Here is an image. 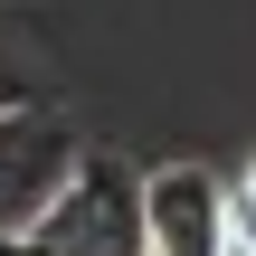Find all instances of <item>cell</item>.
Masks as SVG:
<instances>
[{"instance_id": "6da1fadb", "label": "cell", "mask_w": 256, "mask_h": 256, "mask_svg": "<svg viewBox=\"0 0 256 256\" xmlns=\"http://www.w3.org/2000/svg\"><path fill=\"white\" fill-rule=\"evenodd\" d=\"M0 256H142V180L104 152H76L48 218L28 238H10Z\"/></svg>"}, {"instance_id": "7a4b0ae2", "label": "cell", "mask_w": 256, "mask_h": 256, "mask_svg": "<svg viewBox=\"0 0 256 256\" xmlns=\"http://www.w3.org/2000/svg\"><path fill=\"white\" fill-rule=\"evenodd\" d=\"M66 171H76V124L19 95L0 114V247L48 218V200L66 190Z\"/></svg>"}, {"instance_id": "3957f363", "label": "cell", "mask_w": 256, "mask_h": 256, "mask_svg": "<svg viewBox=\"0 0 256 256\" xmlns=\"http://www.w3.org/2000/svg\"><path fill=\"white\" fill-rule=\"evenodd\" d=\"M228 247V190L190 162L142 180V256H218Z\"/></svg>"}, {"instance_id": "277c9868", "label": "cell", "mask_w": 256, "mask_h": 256, "mask_svg": "<svg viewBox=\"0 0 256 256\" xmlns=\"http://www.w3.org/2000/svg\"><path fill=\"white\" fill-rule=\"evenodd\" d=\"M218 256H256V209H247V200H228V247H218Z\"/></svg>"}, {"instance_id": "5b68a950", "label": "cell", "mask_w": 256, "mask_h": 256, "mask_svg": "<svg viewBox=\"0 0 256 256\" xmlns=\"http://www.w3.org/2000/svg\"><path fill=\"white\" fill-rule=\"evenodd\" d=\"M228 200H247V209H256V162H247V180H238V190H228Z\"/></svg>"}, {"instance_id": "8992f818", "label": "cell", "mask_w": 256, "mask_h": 256, "mask_svg": "<svg viewBox=\"0 0 256 256\" xmlns=\"http://www.w3.org/2000/svg\"><path fill=\"white\" fill-rule=\"evenodd\" d=\"M10 104H19V95H10V76H0V114H10Z\"/></svg>"}]
</instances>
